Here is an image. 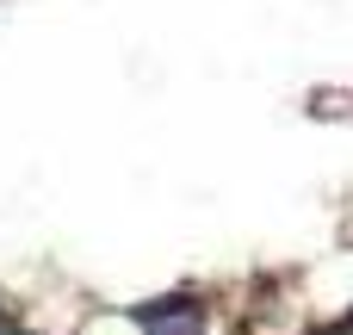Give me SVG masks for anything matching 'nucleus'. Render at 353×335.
Returning a JSON list of instances; mask_svg holds the SVG:
<instances>
[{"label": "nucleus", "instance_id": "f03ea898", "mask_svg": "<svg viewBox=\"0 0 353 335\" xmlns=\"http://www.w3.org/2000/svg\"><path fill=\"white\" fill-rule=\"evenodd\" d=\"M347 329H353V317H347Z\"/></svg>", "mask_w": 353, "mask_h": 335}, {"label": "nucleus", "instance_id": "f257e3e1", "mask_svg": "<svg viewBox=\"0 0 353 335\" xmlns=\"http://www.w3.org/2000/svg\"><path fill=\"white\" fill-rule=\"evenodd\" d=\"M137 323L149 335H205V311L192 298H161V305H143Z\"/></svg>", "mask_w": 353, "mask_h": 335}]
</instances>
